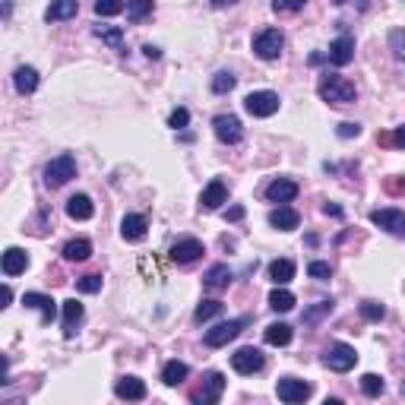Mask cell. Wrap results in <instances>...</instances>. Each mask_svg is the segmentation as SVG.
Returning <instances> with one entry per match:
<instances>
[{"label":"cell","instance_id":"obj_1","mask_svg":"<svg viewBox=\"0 0 405 405\" xmlns=\"http://www.w3.org/2000/svg\"><path fill=\"white\" fill-rule=\"evenodd\" d=\"M317 95H320L326 105H352V101L358 99V89L345 76L326 73V76H320V83H317Z\"/></svg>","mask_w":405,"mask_h":405},{"label":"cell","instance_id":"obj_2","mask_svg":"<svg viewBox=\"0 0 405 405\" xmlns=\"http://www.w3.org/2000/svg\"><path fill=\"white\" fill-rule=\"evenodd\" d=\"M285 48V35L282 29H263V32L254 35V54L260 60H275Z\"/></svg>","mask_w":405,"mask_h":405},{"label":"cell","instance_id":"obj_3","mask_svg":"<svg viewBox=\"0 0 405 405\" xmlns=\"http://www.w3.org/2000/svg\"><path fill=\"white\" fill-rule=\"evenodd\" d=\"M323 364L336 373H348L358 364V352L352 345H345V342H332L326 348V355H323Z\"/></svg>","mask_w":405,"mask_h":405},{"label":"cell","instance_id":"obj_4","mask_svg":"<svg viewBox=\"0 0 405 405\" xmlns=\"http://www.w3.org/2000/svg\"><path fill=\"white\" fill-rule=\"evenodd\" d=\"M70 177H76V158L70 156V152L51 158L48 168H45V184H48V187H64Z\"/></svg>","mask_w":405,"mask_h":405},{"label":"cell","instance_id":"obj_5","mask_svg":"<svg viewBox=\"0 0 405 405\" xmlns=\"http://www.w3.org/2000/svg\"><path fill=\"white\" fill-rule=\"evenodd\" d=\"M244 326H247V317H241V320H225V323H219V326L206 330V345H209V348L228 345V342L238 339L241 332H244Z\"/></svg>","mask_w":405,"mask_h":405},{"label":"cell","instance_id":"obj_6","mask_svg":"<svg viewBox=\"0 0 405 405\" xmlns=\"http://www.w3.org/2000/svg\"><path fill=\"white\" fill-rule=\"evenodd\" d=\"M263 364H266L263 352H260V348H254V345H244V348H238V352L232 355V367L238 373H244V377H250V373H260V371H263Z\"/></svg>","mask_w":405,"mask_h":405},{"label":"cell","instance_id":"obj_7","mask_svg":"<svg viewBox=\"0 0 405 405\" xmlns=\"http://www.w3.org/2000/svg\"><path fill=\"white\" fill-rule=\"evenodd\" d=\"M244 108H247V114H254V117H273L275 111H279V95L269 89L250 92L247 99H244Z\"/></svg>","mask_w":405,"mask_h":405},{"label":"cell","instance_id":"obj_8","mask_svg":"<svg viewBox=\"0 0 405 405\" xmlns=\"http://www.w3.org/2000/svg\"><path fill=\"white\" fill-rule=\"evenodd\" d=\"M222 393H225V373L212 371V373H206L203 386L191 393V399H193V402H199V405H212V402L222 399Z\"/></svg>","mask_w":405,"mask_h":405},{"label":"cell","instance_id":"obj_9","mask_svg":"<svg viewBox=\"0 0 405 405\" xmlns=\"http://www.w3.org/2000/svg\"><path fill=\"white\" fill-rule=\"evenodd\" d=\"M275 393H279L282 402H304V399H310V393H314V386L304 380H298V377H282L279 383H275Z\"/></svg>","mask_w":405,"mask_h":405},{"label":"cell","instance_id":"obj_10","mask_svg":"<svg viewBox=\"0 0 405 405\" xmlns=\"http://www.w3.org/2000/svg\"><path fill=\"white\" fill-rule=\"evenodd\" d=\"M212 130H215V136H219L225 146H234V143L244 140V127H241V121L234 114H219L212 121Z\"/></svg>","mask_w":405,"mask_h":405},{"label":"cell","instance_id":"obj_11","mask_svg":"<svg viewBox=\"0 0 405 405\" xmlns=\"http://www.w3.org/2000/svg\"><path fill=\"white\" fill-rule=\"evenodd\" d=\"M371 222L380 225L383 232L396 234V238H405V212L402 209H373Z\"/></svg>","mask_w":405,"mask_h":405},{"label":"cell","instance_id":"obj_12","mask_svg":"<svg viewBox=\"0 0 405 405\" xmlns=\"http://www.w3.org/2000/svg\"><path fill=\"white\" fill-rule=\"evenodd\" d=\"M225 199H228V187H225V181L215 177V181L206 184V191L199 193V209H203V212H215Z\"/></svg>","mask_w":405,"mask_h":405},{"label":"cell","instance_id":"obj_13","mask_svg":"<svg viewBox=\"0 0 405 405\" xmlns=\"http://www.w3.org/2000/svg\"><path fill=\"white\" fill-rule=\"evenodd\" d=\"M206 254L203 250V244H199L197 238H181L171 244V260L174 263H193V260H199V256Z\"/></svg>","mask_w":405,"mask_h":405},{"label":"cell","instance_id":"obj_14","mask_svg":"<svg viewBox=\"0 0 405 405\" xmlns=\"http://www.w3.org/2000/svg\"><path fill=\"white\" fill-rule=\"evenodd\" d=\"M114 396L127 399V402H140V399H146V383L140 377H121L114 383Z\"/></svg>","mask_w":405,"mask_h":405},{"label":"cell","instance_id":"obj_15","mask_svg":"<svg viewBox=\"0 0 405 405\" xmlns=\"http://www.w3.org/2000/svg\"><path fill=\"white\" fill-rule=\"evenodd\" d=\"M355 60V38L352 35H342V38H336V42L330 45V64L336 66H345Z\"/></svg>","mask_w":405,"mask_h":405},{"label":"cell","instance_id":"obj_16","mask_svg":"<svg viewBox=\"0 0 405 405\" xmlns=\"http://www.w3.org/2000/svg\"><path fill=\"white\" fill-rule=\"evenodd\" d=\"M23 304L25 307H35V310H42V323H51L58 317V307H54V298L42 295V291H25L23 295Z\"/></svg>","mask_w":405,"mask_h":405},{"label":"cell","instance_id":"obj_17","mask_svg":"<svg viewBox=\"0 0 405 405\" xmlns=\"http://www.w3.org/2000/svg\"><path fill=\"white\" fill-rule=\"evenodd\" d=\"M266 197H269V203H291V199L298 197V184L289 181V177H275L266 187Z\"/></svg>","mask_w":405,"mask_h":405},{"label":"cell","instance_id":"obj_18","mask_svg":"<svg viewBox=\"0 0 405 405\" xmlns=\"http://www.w3.org/2000/svg\"><path fill=\"white\" fill-rule=\"evenodd\" d=\"M232 279H234V273L228 269V266L215 263V266H209V273L203 275V285H206L209 291H222V289H228V285H232Z\"/></svg>","mask_w":405,"mask_h":405},{"label":"cell","instance_id":"obj_19","mask_svg":"<svg viewBox=\"0 0 405 405\" xmlns=\"http://www.w3.org/2000/svg\"><path fill=\"white\" fill-rule=\"evenodd\" d=\"M92 212H95V206H92V199L86 193H76V197L66 199V215L73 222H86V219H92Z\"/></svg>","mask_w":405,"mask_h":405},{"label":"cell","instance_id":"obj_20","mask_svg":"<svg viewBox=\"0 0 405 405\" xmlns=\"http://www.w3.org/2000/svg\"><path fill=\"white\" fill-rule=\"evenodd\" d=\"M298 222H301V215L295 212L291 206H279V209H273V212H269V225H273V228H279V232H295V228H298Z\"/></svg>","mask_w":405,"mask_h":405},{"label":"cell","instance_id":"obj_21","mask_svg":"<svg viewBox=\"0 0 405 405\" xmlns=\"http://www.w3.org/2000/svg\"><path fill=\"white\" fill-rule=\"evenodd\" d=\"M60 254H64L66 263H83V260H89V256H92V241H86V238L66 241Z\"/></svg>","mask_w":405,"mask_h":405},{"label":"cell","instance_id":"obj_22","mask_svg":"<svg viewBox=\"0 0 405 405\" xmlns=\"http://www.w3.org/2000/svg\"><path fill=\"white\" fill-rule=\"evenodd\" d=\"M149 232V222H146V215H124V222H121V234L124 241H143Z\"/></svg>","mask_w":405,"mask_h":405},{"label":"cell","instance_id":"obj_23","mask_svg":"<svg viewBox=\"0 0 405 405\" xmlns=\"http://www.w3.org/2000/svg\"><path fill=\"white\" fill-rule=\"evenodd\" d=\"M76 13H79L76 0H51V7L45 10V19L48 23H60V19H73Z\"/></svg>","mask_w":405,"mask_h":405},{"label":"cell","instance_id":"obj_24","mask_svg":"<svg viewBox=\"0 0 405 405\" xmlns=\"http://www.w3.org/2000/svg\"><path fill=\"white\" fill-rule=\"evenodd\" d=\"M13 86H16L19 95H32L38 89V70L35 66H19L16 73H13Z\"/></svg>","mask_w":405,"mask_h":405},{"label":"cell","instance_id":"obj_25","mask_svg":"<svg viewBox=\"0 0 405 405\" xmlns=\"http://www.w3.org/2000/svg\"><path fill=\"white\" fill-rule=\"evenodd\" d=\"M29 269V254L19 247H10L7 254H3V275H19Z\"/></svg>","mask_w":405,"mask_h":405},{"label":"cell","instance_id":"obj_26","mask_svg":"<svg viewBox=\"0 0 405 405\" xmlns=\"http://www.w3.org/2000/svg\"><path fill=\"white\" fill-rule=\"evenodd\" d=\"M79 320H83V304L76 298L64 301V336L66 339H73V332L76 326H79Z\"/></svg>","mask_w":405,"mask_h":405},{"label":"cell","instance_id":"obj_27","mask_svg":"<svg viewBox=\"0 0 405 405\" xmlns=\"http://www.w3.org/2000/svg\"><path fill=\"white\" fill-rule=\"evenodd\" d=\"M291 336H295V330H291L289 323H269V326H266V332H263L266 345H275V348L289 345Z\"/></svg>","mask_w":405,"mask_h":405},{"label":"cell","instance_id":"obj_28","mask_svg":"<svg viewBox=\"0 0 405 405\" xmlns=\"http://www.w3.org/2000/svg\"><path fill=\"white\" fill-rule=\"evenodd\" d=\"M187 373H191V367L184 361H168L165 367H162V383H165V386H177V383L187 380Z\"/></svg>","mask_w":405,"mask_h":405},{"label":"cell","instance_id":"obj_29","mask_svg":"<svg viewBox=\"0 0 405 405\" xmlns=\"http://www.w3.org/2000/svg\"><path fill=\"white\" fill-rule=\"evenodd\" d=\"M269 279H273L275 285H289V282L295 279V263H291V260H273V263H269Z\"/></svg>","mask_w":405,"mask_h":405},{"label":"cell","instance_id":"obj_30","mask_svg":"<svg viewBox=\"0 0 405 405\" xmlns=\"http://www.w3.org/2000/svg\"><path fill=\"white\" fill-rule=\"evenodd\" d=\"M92 32H95V38H101V42L111 45L114 51L124 48V32H121V25H95Z\"/></svg>","mask_w":405,"mask_h":405},{"label":"cell","instance_id":"obj_31","mask_svg":"<svg viewBox=\"0 0 405 405\" xmlns=\"http://www.w3.org/2000/svg\"><path fill=\"white\" fill-rule=\"evenodd\" d=\"M222 310H225V304H222V301H215V298L199 301V304H197V310H193V320H197V323H206V320H212V317H219Z\"/></svg>","mask_w":405,"mask_h":405},{"label":"cell","instance_id":"obj_32","mask_svg":"<svg viewBox=\"0 0 405 405\" xmlns=\"http://www.w3.org/2000/svg\"><path fill=\"white\" fill-rule=\"evenodd\" d=\"M269 307H273L275 314H289L291 307H295V295H291L289 289H275L273 295H269Z\"/></svg>","mask_w":405,"mask_h":405},{"label":"cell","instance_id":"obj_33","mask_svg":"<svg viewBox=\"0 0 405 405\" xmlns=\"http://www.w3.org/2000/svg\"><path fill=\"white\" fill-rule=\"evenodd\" d=\"M146 16H152V0H127V19L130 23H143Z\"/></svg>","mask_w":405,"mask_h":405},{"label":"cell","instance_id":"obj_34","mask_svg":"<svg viewBox=\"0 0 405 405\" xmlns=\"http://www.w3.org/2000/svg\"><path fill=\"white\" fill-rule=\"evenodd\" d=\"M386 389V383H383V377H377V373H364L361 377V393L364 396H371V399H377Z\"/></svg>","mask_w":405,"mask_h":405},{"label":"cell","instance_id":"obj_35","mask_svg":"<svg viewBox=\"0 0 405 405\" xmlns=\"http://www.w3.org/2000/svg\"><path fill=\"white\" fill-rule=\"evenodd\" d=\"M234 83H238V79H234L232 70H219V73L212 76V92L215 95H225V92L234 89Z\"/></svg>","mask_w":405,"mask_h":405},{"label":"cell","instance_id":"obj_36","mask_svg":"<svg viewBox=\"0 0 405 405\" xmlns=\"http://www.w3.org/2000/svg\"><path fill=\"white\" fill-rule=\"evenodd\" d=\"M361 317L367 323H380L383 317H386V307H383L380 301H364V304H361Z\"/></svg>","mask_w":405,"mask_h":405},{"label":"cell","instance_id":"obj_37","mask_svg":"<svg viewBox=\"0 0 405 405\" xmlns=\"http://www.w3.org/2000/svg\"><path fill=\"white\" fill-rule=\"evenodd\" d=\"M127 3L124 0H95V13L99 16H117V13H124Z\"/></svg>","mask_w":405,"mask_h":405},{"label":"cell","instance_id":"obj_38","mask_svg":"<svg viewBox=\"0 0 405 405\" xmlns=\"http://www.w3.org/2000/svg\"><path fill=\"white\" fill-rule=\"evenodd\" d=\"M389 51H393V58L405 64V29H393L389 32Z\"/></svg>","mask_w":405,"mask_h":405},{"label":"cell","instance_id":"obj_39","mask_svg":"<svg viewBox=\"0 0 405 405\" xmlns=\"http://www.w3.org/2000/svg\"><path fill=\"white\" fill-rule=\"evenodd\" d=\"M76 289L83 291V295H99L101 291V275H83V279H76Z\"/></svg>","mask_w":405,"mask_h":405},{"label":"cell","instance_id":"obj_40","mask_svg":"<svg viewBox=\"0 0 405 405\" xmlns=\"http://www.w3.org/2000/svg\"><path fill=\"white\" fill-rule=\"evenodd\" d=\"M187 124H191V111H187V108H174L171 117H168V127H171V130H184Z\"/></svg>","mask_w":405,"mask_h":405},{"label":"cell","instance_id":"obj_41","mask_svg":"<svg viewBox=\"0 0 405 405\" xmlns=\"http://www.w3.org/2000/svg\"><path fill=\"white\" fill-rule=\"evenodd\" d=\"M307 0H273V10L275 13H298V10H304Z\"/></svg>","mask_w":405,"mask_h":405},{"label":"cell","instance_id":"obj_42","mask_svg":"<svg viewBox=\"0 0 405 405\" xmlns=\"http://www.w3.org/2000/svg\"><path fill=\"white\" fill-rule=\"evenodd\" d=\"M332 310V301H320L317 307H310V310H304V323H317L323 314H330Z\"/></svg>","mask_w":405,"mask_h":405},{"label":"cell","instance_id":"obj_43","mask_svg":"<svg viewBox=\"0 0 405 405\" xmlns=\"http://www.w3.org/2000/svg\"><path fill=\"white\" fill-rule=\"evenodd\" d=\"M307 273L314 275V279H330V275H332V266H330V263H320V260H314V263L307 266Z\"/></svg>","mask_w":405,"mask_h":405},{"label":"cell","instance_id":"obj_44","mask_svg":"<svg viewBox=\"0 0 405 405\" xmlns=\"http://www.w3.org/2000/svg\"><path fill=\"white\" fill-rule=\"evenodd\" d=\"M383 191L393 193V197H402L405 193V177H386V181H383Z\"/></svg>","mask_w":405,"mask_h":405},{"label":"cell","instance_id":"obj_45","mask_svg":"<svg viewBox=\"0 0 405 405\" xmlns=\"http://www.w3.org/2000/svg\"><path fill=\"white\" fill-rule=\"evenodd\" d=\"M342 136V140H352V136H361V124H352V121H345V124H339V130H336Z\"/></svg>","mask_w":405,"mask_h":405},{"label":"cell","instance_id":"obj_46","mask_svg":"<svg viewBox=\"0 0 405 405\" xmlns=\"http://www.w3.org/2000/svg\"><path fill=\"white\" fill-rule=\"evenodd\" d=\"M389 143H393V146H402V149H405V127H396V130L389 133Z\"/></svg>","mask_w":405,"mask_h":405},{"label":"cell","instance_id":"obj_47","mask_svg":"<svg viewBox=\"0 0 405 405\" xmlns=\"http://www.w3.org/2000/svg\"><path fill=\"white\" fill-rule=\"evenodd\" d=\"M225 219H228V222H241V219H244V206L225 209Z\"/></svg>","mask_w":405,"mask_h":405},{"label":"cell","instance_id":"obj_48","mask_svg":"<svg viewBox=\"0 0 405 405\" xmlns=\"http://www.w3.org/2000/svg\"><path fill=\"white\" fill-rule=\"evenodd\" d=\"M143 54H146L149 60H158V58H162V51H158L156 45H143Z\"/></svg>","mask_w":405,"mask_h":405},{"label":"cell","instance_id":"obj_49","mask_svg":"<svg viewBox=\"0 0 405 405\" xmlns=\"http://www.w3.org/2000/svg\"><path fill=\"white\" fill-rule=\"evenodd\" d=\"M323 212H326V215H336V219H339L342 209H339V206H330V203H326V206H323Z\"/></svg>","mask_w":405,"mask_h":405},{"label":"cell","instance_id":"obj_50","mask_svg":"<svg viewBox=\"0 0 405 405\" xmlns=\"http://www.w3.org/2000/svg\"><path fill=\"white\" fill-rule=\"evenodd\" d=\"M209 3H212V7H215V10H222V7H232L234 0H209Z\"/></svg>","mask_w":405,"mask_h":405},{"label":"cell","instance_id":"obj_51","mask_svg":"<svg viewBox=\"0 0 405 405\" xmlns=\"http://www.w3.org/2000/svg\"><path fill=\"white\" fill-rule=\"evenodd\" d=\"M402 396H405V383H402Z\"/></svg>","mask_w":405,"mask_h":405},{"label":"cell","instance_id":"obj_52","mask_svg":"<svg viewBox=\"0 0 405 405\" xmlns=\"http://www.w3.org/2000/svg\"><path fill=\"white\" fill-rule=\"evenodd\" d=\"M336 3H345V0H336Z\"/></svg>","mask_w":405,"mask_h":405}]
</instances>
